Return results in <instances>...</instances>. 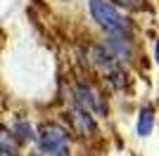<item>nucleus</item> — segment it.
Returning <instances> with one entry per match:
<instances>
[{"mask_svg":"<svg viewBox=\"0 0 159 156\" xmlns=\"http://www.w3.org/2000/svg\"><path fill=\"white\" fill-rule=\"evenodd\" d=\"M90 12H93L95 21H98L107 33H112L116 38H128L131 26H128L126 19L112 7V2H107V0H90Z\"/></svg>","mask_w":159,"mask_h":156,"instance_id":"nucleus-1","label":"nucleus"},{"mask_svg":"<svg viewBox=\"0 0 159 156\" xmlns=\"http://www.w3.org/2000/svg\"><path fill=\"white\" fill-rule=\"evenodd\" d=\"M66 116H69V121H71V125H74L76 132H81V135H90V132H95V121H93V116H90L88 111L71 109Z\"/></svg>","mask_w":159,"mask_h":156,"instance_id":"nucleus-4","label":"nucleus"},{"mask_svg":"<svg viewBox=\"0 0 159 156\" xmlns=\"http://www.w3.org/2000/svg\"><path fill=\"white\" fill-rule=\"evenodd\" d=\"M74 95H76V104H79V109L88 111V114H102V111H105L100 97L88 88V85H76V88H74Z\"/></svg>","mask_w":159,"mask_h":156,"instance_id":"nucleus-3","label":"nucleus"},{"mask_svg":"<svg viewBox=\"0 0 159 156\" xmlns=\"http://www.w3.org/2000/svg\"><path fill=\"white\" fill-rule=\"evenodd\" d=\"M152 125H154V111L150 106H143L138 114V135L147 137L152 132Z\"/></svg>","mask_w":159,"mask_h":156,"instance_id":"nucleus-5","label":"nucleus"},{"mask_svg":"<svg viewBox=\"0 0 159 156\" xmlns=\"http://www.w3.org/2000/svg\"><path fill=\"white\" fill-rule=\"evenodd\" d=\"M112 2H116V5L126 7V10H138V7H143V2L145 0H112Z\"/></svg>","mask_w":159,"mask_h":156,"instance_id":"nucleus-8","label":"nucleus"},{"mask_svg":"<svg viewBox=\"0 0 159 156\" xmlns=\"http://www.w3.org/2000/svg\"><path fill=\"white\" fill-rule=\"evenodd\" d=\"M0 149H14V137L7 128L0 125Z\"/></svg>","mask_w":159,"mask_h":156,"instance_id":"nucleus-7","label":"nucleus"},{"mask_svg":"<svg viewBox=\"0 0 159 156\" xmlns=\"http://www.w3.org/2000/svg\"><path fill=\"white\" fill-rule=\"evenodd\" d=\"M12 135L19 140V142H29V140H33V128L29 125V121H17L14 123V130H12Z\"/></svg>","mask_w":159,"mask_h":156,"instance_id":"nucleus-6","label":"nucleus"},{"mask_svg":"<svg viewBox=\"0 0 159 156\" xmlns=\"http://www.w3.org/2000/svg\"><path fill=\"white\" fill-rule=\"evenodd\" d=\"M0 156H17L14 149H0Z\"/></svg>","mask_w":159,"mask_h":156,"instance_id":"nucleus-9","label":"nucleus"},{"mask_svg":"<svg viewBox=\"0 0 159 156\" xmlns=\"http://www.w3.org/2000/svg\"><path fill=\"white\" fill-rule=\"evenodd\" d=\"M157 64H159V40H157Z\"/></svg>","mask_w":159,"mask_h":156,"instance_id":"nucleus-10","label":"nucleus"},{"mask_svg":"<svg viewBox=\"0 0 159 156\" xmlns=\"http://www.w3.org/2000/svg\"><path fill=\"white\" fill-rule=\"evenodd\" d=\"M38 144L45 156H69L66 149V130L57 123H48L38 132Z\"/></svg>","mask_w":159,"mask_h":156,"instance_id":"nucleus-2","label":"nucleus"}]
</instances>
